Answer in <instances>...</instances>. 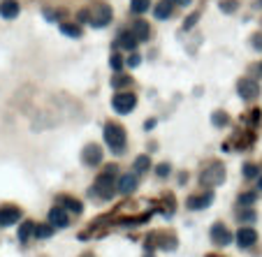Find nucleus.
<instances>
[{
	"instance_id": "c03bdc74",
	"label": "nucleus",
	"mask_w": 262,
	"mask_h": 257,
	"mask_svg": "<svg viewBox=\"0 0 262 257\" xmlns=\"http://www.w3.org/2000/svg\"><path fill=\"white\" fill-rule=\"evenodd\" d=\"M260 5H262V0H260Z\"/></svg>"
},
{
	"instance_id": "f8f14e48",
	"label": "nucleus",
	"mask_w": 262,
	"mask_h": 257,
	"mask_svg": "<svg viewBox=\"0 0 262 257\" xmlns=\"http://www.w3.org/2000/svg\"><path fill=\"white\" fill-rule=\"evenodd\" d=\"M137 185H139V179H137L135 171H130V174H123L121 179H118V193L121 195H132L137 190Z\"/></svg>"
},
{
	"instance_id": "9b49d317",
	"label": "nucleus",
	"mask_w": 262,
	"mask_h": 257,
	"mask_svg": "<svg viewBox=\"0 0 262 257\" xmlns=\"http://www.w3.org/2000/svg\"><path fill=\"white\" fill-rule=\"evenodd\" d=\"M237 243H239V248H244V250H248V248H253L255 243H258V232L253 229V227H239V232H237Z\"/></svg>"
},
{
	"instance_id": "37998d69",
	"label": "nucleus",
	"mask_w": 262,
	"mask_h": 257,
	"mask_svg": "<svg viewBox=\"0 0 262 257\" xmlns=\"http://www.w3.org/2000/svg\"><path fill=\"white\" fill-rule=\"evenodd\" d=\"M147 257H153V255H147Z\"/></svg>"
},
{
	"instance_id": "7c9ffc66",
	"label": "nucleus",
	"mask_w": 262,
	"mask_h": 257,
	"mask_svg": "<svg viewBox=\"0 0 262 257\" xmlns=\"http://www.w3.org/2000/svg\"><path fill=\"white\" fill-rule=\"evenodd\" d=\"M156 174H158V179L169 176V174H172V165H169V162H160V165L156 167Z\"/></svg>"
},
{
	"instance_id": "f257e3e1",
	"label": "nucleus",
	"mask_w": 262,
	"mask_h": 257,
	"mask_svg": "<svg viewBox=\"0 0 262 257\" xmlns=\"http://www.w3.org/2000/svg\"><path fill=\"white\" fill-rule=\"evenodd\" d=\"M116 171H118L116 165H107L105 171L98 174L95 185L88 190V195H91V197H100V199H112L114 193L118 190V188H116V185H118V183H116Z\"/></svg>"
},
{
	"instance_id": "f3484780",
	"label": "nucleus",
	"mask_w": 262,
	"mask_h": 257,
	"mask_svg": "<svg viewBox=\"0 0 262 257\" xmlns=\"http://www.w3.org/2000/svg\"><path fill=\"white\" fill-rule=\"evenodd\" d=\"M172 12H174V2H172V0H160L156 5V10H153V14H156V19L165 21V19L172 16Z\"/></svg>"
},
{
	"instance_id": "2eb2a0df",
	"label": "nucleus",
	"mask_w": 262,
	"mask_h": 257,
	"mask_svg": "<svg viewBox=\"0 0 262 257\" xmlns=\"http://www.w3.org/2000/svg\"><path fill=\"white\" fill-rule=\"evenodd\" d=\"M137 44H139V40L135 37V32L132 30H123L121 35H118V42H116V46L118 49H128L130 54L137 49Z\"/></svg>"
},
{
	"instance_id": "2f4dec72",
	"label": "nucleus",
	"mask_w": 262,
	"mask_h": 257,
	"mask_svg": "<svg viewBox=\"0 0 262 257\" xmlns=\"http://www.w3.org/2000/svg\"><path fill=\"white\" fill-rule=\"evenodd\" d=\"M197 21H199V12H193L188 19H183V30H190V28H193Z\"/></svg>"
},
{
	"instance_id": "79ce46f5",
	"label": "nucleus",
	"mask_w": 262,
	"mask_h": 257,
	"mask_svg": "<svg viewBox=\"0 0 262 257\" xmlns=\"http://www.w3.org/2000/svg\"><path fill=\"white\" fill-rule=\"evenodd\" d=\"M207 257H220V255H207Z\"/></svg>"
},
{
	"instance_id": "dca6fc26",
	"label": "nucleus",
	"mask_w": 262,
	"mask_h": 257,
	"mask_svg": "<svg viewBox=\"0 0 262 257\" xmlns=\"http://www.w3.org/2000/svg\"><path fill=\"white\" fill-rule=\"evenodd\" d=\"M19 12H21V7L16 0H2L0 2V16L2 19H14V16H19Z\"/></svg>"
},
{
	"instance_id": "393cba45",
	"label": "nucleus",
	"mask_w": 262,
	"mask_h": 257,
	"mask_svg": "<svg viewBox=\"0 0 262 257\" xmlns=\"http://www.w3.org/2000/svg\"><path fill=\"white\" fill-rule=\"evenodd\" d=\"M241 171H244V179H260V167L255 162H246Z\"/></svg>"
},
{
	"instance_id": "1a4fd4ad",
	"label": "nucleus",
	"mask_w": 262,
	"mask_h": 257,
	"mask_svg": "<svg viewBox=\"0 0 262 257\" xmlns=\"http://www.w3.org/2000/svg\"><path fill=\"white\" fill-rule=\"evenodd\" d=\"M21 220V209L19 206H0V227H12Z\"/></svg>"
},
{
	"instance_id": "39448f33",
	"label": "nucleus",
	"mask_w": 262,
	"mask_h": 257,
	"mask_svg": "<svg viewBox=\"0 0 262 257\" xmlns=\"http://www.w3.org/2000/svg\"><path fill=\"white\" fill-rule=\"evenodd\" d=\"M112 107H114L116 114H130L132 109L137 107V95L135 93H116L112 97Z\"/></svg>"
},
{
	"instance_id": "4468645a",
	"label": "nucleus",
	"mask_w": 262,
	"mask_h": 257,
	"mask_svg": "<svg viewBox=\"0 0 262 257\" xmlns=\"http://www.w3.org/2000/svg\"><path fill=\"white\" fill-rule=\"evenodd\" d=\"M58 206H63L67 213H74V215H79L82 211H84V204L79 202V199H74V197H70V195H61L58 199Z\"/></svg>"
},
{
	"instance_id": "412c9836",
	"label": "nucleus",
	"mask_w": 262,
	"mask_h": 257,
	"mask_svg": "<svg viewBox=\"0 0 262 257\" xmlns=\"http://www.w3.org/2000/svg\"><path fill=\"white\" fill-rule=\"evenodd\" d=\"M255 218H258V213L253 211L251 206H241L239 211H237V220L239 223H253Z\"/></svg>"
},
{
	"instance_id": "cd10ccee",
	"label": "nucleus",
	"mask_w": 262,
	"mask_h": 257,
	"mask_svg": "<svg viewBox=\"0 0 262 257\" xmlns=\"http://www.w3.org/2000/svg\"><path fill=\"white\" fill-rule=\"evenodd\" d=\"M255 199H258V193H241L237 202H239V206H253Z\"/></svg>"
},
{
	"instance_id": "e433bc0d",
	"label": "nucleus",
	"mask_w": 262,
	"mask_h": 257,
	"mask_svg": "<svg viewBox=\"0 0 262 257\" xmlns=\"http://www.w3.org/2000/svg\"><path fill=\"white\" fill-rule=\"evenodd\" d=\"M79 19L88 23V10H82V12H79Z\"/></svg>"
},
{
	"instance_id": "7ed1b4c3",
	"label": "nucleus",
	"mask_w": 262,
	"mask_h": 257,
	"mask_svg": "<svg viewBox=\"0 0 262 257\" xmlns=\"http://www.w3.org/2000/svg\"><path fill=\"white\" fill-rule=\"evenodd\" d=\"M225 181V167H223V162H209L202 174H199V183L204 185V188H216L220 183Z\"/></svg>"
},
{
	"instance_id": "4c0bfd02",
	"label": "nucleus",
	"mask_w": 262,
	"mask_h": 257,
	"mask_svg": "<svg viewBox=\"0 0 262 257\" xmlns=\"http://www.w3.org/2000/svg\"><path fill=\"white\" fill-rule=\"evenodd\" d=\"M253 72H255L258 76H262V63L260 65H253Z\"/></svg>"
},
{
	"instance_id": "f704fd0d",
	"label": "nucleus",
	"mask_w": 262,
	"mask_h": 257,
	"mask_svg": "<svg viewBox=\"0 0 262 257\" xmlns=\"http://www.w3.org/2000/svg\"><path fill=\"white\" fill-rule=\"evenodd\" d=\"M251 44L255 51H262V32H258V35H253L251 37Z\"/></svg>"
},
{
	"instance_id": "72a5a7b5",
	"label": "nucleus",
	"mask_w": 262,
	"mask_h": 257,
	"mask_svg": "<svg viewBox=\"0 0 262 257\" xmlns=\"http://www.w3.org/2000/svg\"><path fill=\"white\" fill-rule=\"evenodd\" d=\"M61 16H63L61 12H53V10L44 12V19H47V21H61Z\"/></svg>"
},
{
	"instance_id": "c9c22d12",
	"label": "nucleus",
	"mask_w": 262,
	"mask_h": 257,
	"mask_svg": "<svg viewBox=\"0 0 262 257\" xmlns=\"http://www.w3.org/2000/svg\"><path fill=\"white\" fill-rule=\"evenodd\" d=\"M172 2H174V7H188L193 0H172Z\"/></svg>"
},
{
	"instance_id": "9d476101",
	"label": "nucleus",
	"mask_w": 262,
	"mask_h": 257,
	"mask_svg": "<svg viewBox=\"0 0 262 257\" xmlns=\"http://www.w3.org/2000/svg\"><path fill=\"white\" fill-rule=\"evenodd\" d=\"M82 160H84L86 167H98V165L102 162V149H100L98 144H88V146H84V151H82Z\"/></svg>"
},
{
	"instance_id": "58836bf2",
	"label": "nucleus",
	"mask_w": 262,
	"mask_h": 257,
	"mask_svg": "<svg viewBox=\"0 0 262 257\" xmlns=\"http://www.w3.org/2000/svg\"><path fill=\"white\" fill-rule=\"evenodd\" d=\"M153 125H156V121L151 118V121H147V123H144V130H151V128H153Z\"/></svg>"
},
{
	"instance_id": "aec40b11",
	"label": "nucleus",
	"mask_w": 262,
	"mask_h": 257,
	"mask_svg": "<svg viewBox=\"0 0 262 257\" xmlns=\"http://www.w3.org/2000/svg\"><path fill=\"white\" fill-rule=\"evenodd\" d=\"M31 236H35V223H31V220H26L21 227H19V241L21 243H26Z\"/></svg>"
},
{
	"instance_id": "bb28decb",
	"label": "nucleus",
	"mask_w": 262,
	"mask_h": 257,
	"mask_svg": "<svg viewBox=\"0 0 262 257\" xmlns=\"http://www.w3.org/2000/svg\"><path fill=\"white\" fill-rule=\"evenodd\" d=\"M109 67L114 70L116 75L123 70V58H121V54H118V51H114V54H112V58H109Z\"/></svg>"
},
{
	"instance_id": "b1692460",
	"label": "nucleus",
	"mask_w": 262,
	"mask_h": 257,
	"mask_svg": "<svg viewBox=\"0 0 262 257\" xmlns=\"http://www.w3.org/2000/svg\"><path fill=\"white\" fill-rule=\"evenodd\" d=\"M211 123H213L216 128H225V125L230 123V116H228L225 111H213V114H211Z\"/></svg>"
},
{
	"instance_id": "5701e85b",
	"label": "nucleus",
	"mask_w": 262,
	"mask_h": 257,
	"mask_svg": "<svg viewBox=\"0 0 262 257\" xmlns=\"http://www.w3.org/2000/svg\"><path fill=\"white\" fill-rule=\"evenodd\" d=\"M61 32L65 37H82V28L74 23H61Z\"/></svg>"
},
{
	"instance_id": "4be33fe9",
	"label": "nucleus",
	"mask_w": 262,
	"mask_h": 257,
	"mask_svg": "<svg viewBox=\"0 0 262 257\" xmlns=\"http://www.w3.org/2000/svg\"><path fill=\"white\" fill-rule=\"evenodd\" d=\"M132 84V79L128 75H114V79H112V88H116V91H123V88H128V86Z\"/></svg>"
},
{
	"instance_id": "a211bd4d",
	"label": "nucleus",
	"mask_w": 262,
	"mask_h": 257,
	"mask_svg": "<svg viewBox=\"0 0 262 257\" xmlns=\"http://www.w3.org/2000/svg\"><path fill=\"white\" fill-rule=\"evenodd\" d=\"M130 30L135 32V37L139 40V42H144V40H148V37H151V26H148L147 21H135Z\"/></svg>"
},
{
	"instance_id": "c85d7f7f",
	"label": "nucleus",
	"mask_w": 262,
	"mask_h": 257,
	"mask_svg": "<svg viewBox=\"0 0 262 257\" xmlns=\"http://www.w3.org/2000/svg\"><path fill=\"white\" fill-rule=\"evenodd\" d=\"M148 2H151V0H130V7H132L135 14H144V12L148 10Z\"/></svg>"
},
{
	"instance_id": "a878e982",
	"label": "nucleus",
	"mask_w": 262,
	"mask_h": 257,
	"mask_svg": "<svg viewBox=\"0 0 262 257\" xmlns=\"http://www.w3.org/2000/svg\"><path fill=\"white\" fill-rule=\"evenodd\" d=\"M53 229H56V227H53L51 223H47V225H35V236H37V239H49V236L53 234Z\"/></svg>"
},
{
	"instance_id": "c756f323",
	"label": "nucleus",
	"mask_w": 262,
	"mask_h": 257,
	"mask_svg": "<svg viewBox=\"0 0 262 257\" xmlns=\"http://www.w3.org/2000/svg\"><path fill=\"white\" fill-rule=\"evenodd\" d=\"M220 10L225 12V14H232V12H237V7H239V2L237 0H220V5H218Z\"/></svg>"
},
{
	"instance_id": "423d86ee",
	"label": "nucleus",
	"mask_w": 262,
	"mask_h": 257,
	"mask_svg": "<svg viewBox=\"0 0 262 257\" xmlns=\"http://www.w3.org/2000/svg\"><path fill=\"white\" fill-rule=\"evenodd\" d=\"M237 93H239L241 100H255L260 95V84L255 79H251V76H246V79H241L237 84Z\"/></svg>"
},
{
	"instance_id": "ea45409f",
	"label": "nucleus",
	"mask_w": 262,
	"mask_h": 257,
	"mask_svg": "<svg viewBox=\"0 0 262 257\" xmlns=\"http://www.w3.org/2000/svg\"><path fill=\"white\" fill-rule=\"evenodd\" d=\"M258 190H262V176L258 179Z\"/></svg>"
},
{
	"instance_id": "6ab92c4d",
	"label": "nucleus",
	"mask_w": 262,
	"mask_h": 257,
	"mask_svg": "<svg viewBox=\"0 0 262 257\" xmlns=\"http://www.w3.org/2000/svg\"><path fill=\"white\" fill-rule=\"evenodd\" d=\"M151 169V158L148 155H137L135 162H132V171H135L137 176H142V174H147Z\"/></svg>"
},
{
	"instance_id": "a19ab883",
	"label": "nucleus",
	"mask_w": 262,
	"mask_h": 257,
	"mask_svg": "<svg viewBox=\"0 0 262 257\" xmlns=\"http://www.w3.org/2000/svg\"><path fill=\"white\" fill-rule=\"evenodd\" d=\"M82 257H93V255H91V253H86V255H82Z\"/></svg>"
},
{
	"instance_id": "f03ea898",
	"label": "nucleus",
	"mask_w": 262,
	"mask_h": 257,
	"mask_svg": "<svg viewBox=\"0 0 262 257\" xmlns=\"http://www.w3.org/2000/svg\"><path fill=\"white\" fill-rule=\"evenodd\" d=\"M102 135H105V144L109 146V151H112L114 155H123V153H126L128 137H126L123 125H118V123H107Z\"/></svg>"
},
{
	"instance_id": "6e6552de",
	"label": "nucleus",
	"mask_w": 262,
	"mask_h": 257,
	"mask_svg": "<svg viewBox=\"0 0 262 257\" xmlns=\"http://www.w3.org/2000/svg\"><path fill=\"white\" fill-rule=\"evenodd\" d=\"M211 202H213V193L207 190V193H199V195H190L188 199H186V206H188L190 211H202V209L211 206Z\"/></svg>"
},
{
	"instance_id": "20e7f679",
	"label": "nucleus",
	"mask_w": 262,
	"mask_h": 257,
	"mask_svg": "<svg viewBox=\"0 0 262 257\" xmlns=\"http://www.w3.org/2000/svg\"><path fill=\"white\" fill-rule=\"evenodd\" d=\"M112 16H114V12L109 5L105 2H98L93 5V10H88V26H93V28H105L112 23Z\"/></svg>"
},
{
	"instance_id": "473e14b6",
	"label": "nucleus",
	"mask_w": 262,
	"mask_h": 257,
	"mask_svg": "<svg viewBox=\"0 0 262 257\" xmlns=\"http://www.w3.org/2000/svg\"><path fill=\"white\" fill-rule=\"evenodd\" d=\"M139 63H142V58H139V54H135V51H132V54L126 58V65H128V67H137Z\"/></svg>"
},
{
	"instance_id": "ddd939ff",
	"label": "nucleus",
	"mask_w": 262,
	"mask_h": 257,
	"mask_svg": "<svg viewBox=\"0 0 262 257\" xmlns=\"http://www.w3.org/2000/svg\"><path fill=\"white\" fill-rule=\"evenodd\" d=\"M49 223H51L53 227H58V229H63V227L70 225V215H67V211H65L63 206H53L51 211H49Z\"/></svg>"
},
{
	"instance_id": "0eeeda50",
	"label": "nucleus",
	"mask_w": 262,
	"mask_h": 257,
	"mask_svg": "<svg viewBox=\"0 0 262 257\" xmlns=\"http://www.w3.org/2000/svg\"><path fill=\"white\" fill-rule=\"evenodd\" d=\"M232 239H234V236H232V232L225 225H223V223H216V225L211 227V241H213L216 246H223V248L230 246Z\"/></svg>"
}]
</instances>
